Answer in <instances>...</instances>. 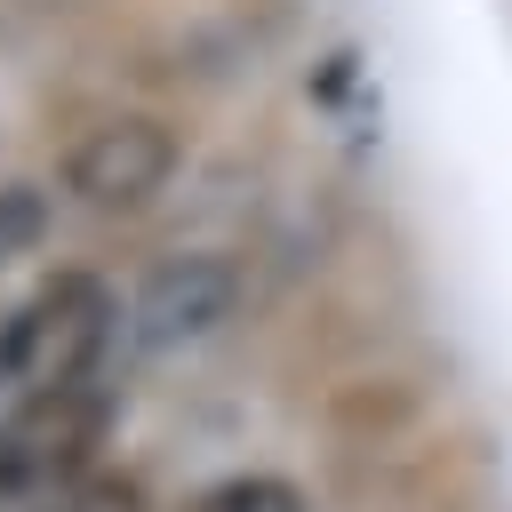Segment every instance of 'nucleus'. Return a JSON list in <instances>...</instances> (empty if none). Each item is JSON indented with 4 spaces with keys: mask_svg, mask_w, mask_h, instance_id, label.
I'll return each instance as SVG.
<instances>
[{
    "mask_svg": "<svg viewBox=\"0 0 512 512\" xmlns=\"http://www.w3.org/2000/svg\"><path fill=\"white\" fill-rule=\"evenodd\" d=\"M16 512H144V496H136L128 480H112V472H80V480H64V488L16 504Z\"/></svg>",
    "mask_w": 512,
    "mask_h": 512,
    "instance_id": "obj_7",
    "label": "nucleus"
},
{
    "mask_svg": "<svg viewBox=\"0 0 512 512\" xmlns=\"http://www.w3.org/2000/svg\"><path fill=\"white\" fill-rule=\"evenodd\" d=\"M120 328V304L96 272H48L0 312V400H48L72 384H96V360Z\"/></svg>",
    "mask_w": 512,
    "mask_h": 512,
    "instance_id": "obj_1",
    "label": "nucleus"
},
{
    "mask_svg": "<svg viewBox=\"0 0 512 512\" xmlns=\"http://www.w3.org/2000/svg\"><path fill=\"white\" fill-rule=\"evenodd\" d=\"M232 312H240V272L224 256H168L128 296V336L144 352H184V344L216 336Z\"/></svg>",
    "mask_w": 512,
    "mask_h": 512,
    "instance_id": "obj_4",
    "label": "nucleus"
},
{
    "mask_svg": "<svg viewBox=\"0 0 512 512\" xmlns=\"http://www.w3.org/2000/svg\"><path fill=\"white\" fill-rule=\"evenodd\" d=\"M104 424H112L104 384H72V392H48V400L8 408V424H0V512H16L32 496L96 472Z\"/></svg>",
    "mask_w": 512,
    "mask_h": 512,
    "instance_id": "obj_2",
    "label": "nucleus"
},
{
    "mask_svg": "<svg viewBox=\"0 0 512 512\" xmlns=\"http://www.w3.org/2000/svg\"><path fill=\"white\" fill-rule=\"evenodd\" d=\"M64 192L80 200V208H96V216H136V208H152L160 192H168V176H176V128L168 120H152V112H112V120H96V128H80L72 144H64Z\"/></svg>",
    "mask_w": 512,
    "mask_h": 512,
    "instance_id": "obj_3",
    "label": "nucleus"
},
{
    "mask_svg": "<svg viewBox=\"0 0 512 512\" xmlns=\"http://www.w3.org/2000/svg\"><path fill=\"white\" fill-rule=\"evenodd\" d=\"M184 512H312V504H304V488L280 480V472H232V480L200 488Z\"/></svg>",
    "mask_w": 512,
    "mask_h": 512,
    "instance_id": "obj_5",
    "label": "nucleus"
},
{
    "mask_svg": "<svg viewBox=\"0 0 512 512\" xmlns=\"http://www.w3.org/2000/svg\"><path fill=\"white\" fill-rule=\"evenodd\" d=\"M48 240V192L40 184H0V272L24 264Z\"/></svg>",
    "mask_w": 512,
    "mask_h": 512,
    "instance_id": "obj_6",
    "label": "nucleus"
}]
</instances>
